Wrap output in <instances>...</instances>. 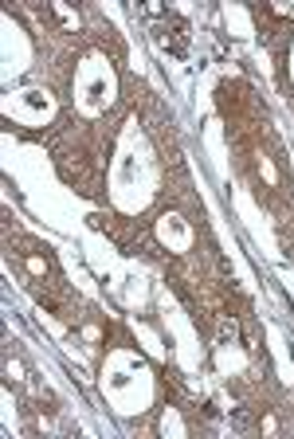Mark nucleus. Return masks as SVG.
<instances>
[{"mask_svg":"<svg viewBox=\"0 0 294 439\" xmlns=\"http://www.w3.org/2000/svg\"><path fill=\"white\" fill-rule=\"evenodd\" d=\"M283 243H286V255L294 259V235H290V232H283Z\"/></svg>","mask_w":294,"mask_h":439,"instance_id":"2","label":"nucleus"},{"mask_svg":"<svg viewBox=\"0 0 294 439\" xmlns=\"http://www.w3.org/2000/svg\"><path fill=\"white\" fill-rule=\"evenodd\" d=\"M51 16H59V20H63V32H75L79 28V16H75V12H71V8H63V4H51Z\"/></svg>","mask_w":294,"mask_h":439,"instance_id":"1","label":"nucleus"}]
</instances>
